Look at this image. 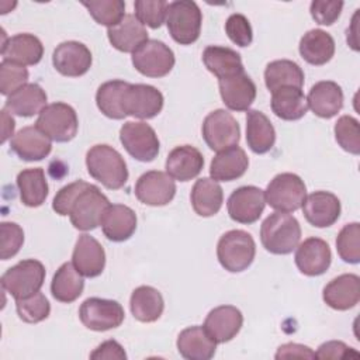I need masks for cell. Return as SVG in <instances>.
I'll return each instance as SVG.
<instances>
[{
  "label": "cell",
  "instance_id": "cell-33",
  "mask_svg": "<svg viewBox=\"0 0 360 360\" xmlns=\"http://www.w3.org/2000/svg\"><path fill=\"white\" fill-rule=\"evenodd\" d=\"M246 142L253 153H267L276 142V131L266 114L259 110L246 112Z\"/></svg>",
  "mask_w": 360,
  "mask_h": 360
},
{
  "label": "cell",
  "instance_id": "cell-25",
  "mask_svg": "<svg viewBox=\"0 0 360 360\" xmlns=\"http://www.w3.org/2000/svg\"><path fill=\"white\" fill-rule=\"evenodd\" d=\"M204 167L202 153L191 145H180L172 149L166 158V173L179 181L195 179Z\"/></svg>",
  "mask_w": 360,
  "mask_h": 360
},
{
  "label": "cell",
  "instance_id": "cell-4",
  "mask_svg": "<svg viewBox=\"0 0 360 360\" xmlns=\"http://www.w3.org/2000/svg\"><path fill=\"white\" fill-rule=\"evenodd\" d=\"M165 22L177 44L191 45L200 37L202 13L195 1L176 0L169 3Z\"/></svg>",
  "mask_w": 360,
  "mask_h": 360
},
{
  "label": "cell",
  "instance_id": "cell-10",
  "mask_svg": "<svg viewBox=\"0 0 360 360\" xmlns=\"http://www.w3.org/2000/svg\"><path fill=\"white\" fill-rule=\"evenodd\" d=\"M108 198L94 184H89L73 201L69 212L72 225L79 231H93L100 225Z\"/></svg>",
  "mask_w": 360,
  "mask_h": 360
},
{
  "label": "cell",
  "instance_id": "cell-24",
  "mask_svg": "<svg viewBox=\"0 0 360 360\" xmlns=\"http://www.w3.org/2000/svg\"><path fill=\"white\" fill-rule=\"evenodd\" d=\"M104 236L111 242L128 240L136 231V214L124 204H110L100 221Z\"/></svg>",
  "mask_w": 360,
  "mask_h": 360
},
{
  "label": "cell",
  "instance_id": "cell-13",
  "mask_svg": "<svg viewBox=\"0 0 360 360\" xmlns=\"http://www.w3.org/2000/svg\"><path fill=\"white\" fill-rule=\"evenodd\" d=\"M163 94L150 84L128 83L122 94V111L139 120L156 117L163 108Z\"/></svg>",
  "mask_w": 360,
  "mask_h": 360
},
{
  "label": "cell",
  "instance_id": "cell-43",
  "mask_svg": "<svg viewBox=\"0 0 360 360\" xmlns=\"http://www.w3.org/2000/svg\"><path fill=\"white\" fill-rule=\"evenodd\" d=\"M336 250L345 263L357 264L360 262V224H346L336 238Z\"/></svg>",
  "mask_w": 360,
  "mask_h": 360
},
{
  "label": "cell",
  "instance_id": "cell-29",
  "mask_svg": "<svg viewBox=\"0 0 360 360\" xmlns=\"http://www.w3.org/2000/svg\"><path fill=\"white\" fill-rule=\"evenodd\" d=\"M249 166L246 152L235 145L218 152L210 165V176L215 181H232L242 177Z\"/></svg>",
  "mask_w": 360,
  "mask_h": 360
},
{
  "label": "cell",
  "instance_id": "cell-1",
  "mask_svg": "<svg viewBox=\"0 0 360 360\" xmlns=\"http://www.w3.org/2000/svg\"><path fill=\"white\" fill-rule=\"evenodd\" d=\"M86 167L89 174L105 188L118 190L128 180V169L121 153L110 145L98 143L86 153Z\"/></svg>",
  "mask_w": 360,
  "mask_h": 360
},
{
  "label": "cell",
  "instance_id": "cell-14",
  "mask_svg": "<svg viewBox=\"0 0 360 360\" xmlns=\"http://www.w3.org/2000/svg\"><path fill=\"white\" fill-rule=\"evenodd\" d=\"M135 195L145 205L163 207L176 195L174 179L166 172L149 170L136 180Z\"/></svg>",
  "mask_w": 360,
  "mask_h": 360
},
{
  "label": "cell",
  "instance_id": "cell-9",
  "mask_svg": "<svg viewBox=\"0 0 360 360\" xmlns=\"http://www.w3.org/2000/svg\"><path fill=\"white\" fill-rule=\"evenodd\" d=\"M82 323L94 332H105L118 328L125 318L122 305L118 301L90 297L79 308Z\"/></svg>",
  "mask_w": 360,
  "mask_h": 360
},
{
  "label": "cell",
  "instance_id": "cell-39",
  "mask_svg": "<svg viewBox=\"0 0 360 360\" xmlns=\"http://www.w3.org/2000/svg\"><path fill=\"white\" fill-rule=\"evenodd\" d=\"M84 288L83 276L76 270L73 263H63L56 273L53 274L51 283V292L52 297L65 304H70L76 301Z\"/></svg>",
  "mask_w": 360,
  "mask_h": 360
},
{
  "label": "cell",
  "instance_id": "cell-21",
  "mask_svg": "<svg viewBox=\"0 0 360 360\" xmlns=\"http://www.w3.org/2000/svg\"><path fill=\"white\" fill-rule=\"evenodd\" d=\"M243 325L242 312L233 305H219L208 312L204 321V329L217 343L232 340Z\"/></svg>",
  "mask_w": 360,
  "mask_h": 360
},
{
  "label": "cell",
  "instance_id": "cell-34",
  "mask_svg": "<svg viewBox=\"0 0 360 360\" xmlns=\"http://www.w3.org/2000/svg\"><path fill=\"white\" fill-rule=\"evenodd\" d=\"M190 201L197 215L208 218L219 212L224 202V191L218 181L210 177L198 179L190 193Z\"/></svg>",
  "mask_w": 360,
  "mask_h": 360
},
{
  "label": "cell",
  "instance_id": "cell-49",
  "mask_svg": "<svg viewBox=\"0 0 360 360\" xmlns=\"http://www.w3.org/2000/svg\"><path fill=\"white\" fill-rule=\"evenodd\" d=\"M225 32L228 38L238 46H249L253 41V31L249 20L239 13H233L225 22Z\"/></svg>",
  "mask_w": 360,
  "mask_h": 360
},
{
  "label": "cell",
  "instance_id": "cell-18",
  "mask_svg": "<svg viewBox=\"0 0 360 360\" xmlns=\"http://www.w3.org/2000/svg\"><path fill=\"white\" fill-rule=\"evenodd\" d=\"M302 214L315 228H328L340 217V200L330 191H314L302 202Z\"/></svg>",
  "mask_w": 360,
  "mask_h": 360
},
{
  "label": "cell",
  "instance_id": "cell-30",
  "mask_svg": "<svg viewBox=\"0 0 360 360\" xmlns=\"http://www.w3.org/2000/svg\"><path fill=\"white\" fill-rule=\"evenodd\" d=\"M46 100L48 96L39 84L27 83L7 97L4 110L10 114L28 118L39 114L46 107Z\"/></svg>",
  "mask_w": 360,
  "mask_h": 360
},
{
  "label": "cell",
  "instance_id": "cell-16",
  "mask_svg": "<svg viewBox=\"0 0 360 360\" xmlns=\"http://www.w3.org/2000/svg\"><path fill=\"white\" fill-rule=\"evenodd\" d=\"M93 62L90 49L79 41H65L60 42L53 53L52 63L53 68L68 77H79L89 72Z\"/></svg>",
  "mask_w": 360,
  "mask_h": 360
},
{
  "label": "cell",
  "instance_id": "cell-55",
  "mask_svg": "<svg viewBox=\"0 0 360 360\" xmlns=\"http://www.w3.org/2000/svg\"><path fill=\"white\" fill-rule=\"evenodd\" d=\"M1 118H3V127H1V131H3V135H1V143H4L13 134H14V127H15V122L13 120V117L8 114L7 110H1Z\"/></svg>",
  "mask_w": 360,
  "mask_h": 360
},
{
  "label": "cell",
  "instance_id": "cell-8",
  "mask_svg": "<svg viewBox=\"0 0 360 360\" xmlns=\"http://www.w3.org/2000/svg\"><path fill=\"white\" fill-rule=\"evenodd\" d=\"M134 68L146 77H163L176 63L173 51L162 41L148 39L141 44L131 56Z\"/></svg>",
  "mask_w": 360,
  "mask_h": 360
},
{
  "label": "cell",
  "instance_id": "cell-46",
  "mask_svg": "<svg viewBox=\"0 0 360 360\" xmlns=\"http://www.w3.org/2000/svg\"><path fill=\"white\" fill-rule=\"evenodd\" d=\"M169 3L165 0H136L134 3L135 17L142 25L149 28H160L166 21Z\"/></svg>",
  "mask_w": 360,
  "mask_h": 360
},
{
  "label": "cell",
  "instance_id": "cell-22",
  "mask_svg": "<svg viewBox=\"0 0 360 360\" xmlns=\"http://www.w3.org/2000/svg\"><path fill=\"white\" fill-rule=\"evenodd\" d=\"M322 298L328 307L336 311L356 307L360 300V277L353 273L335 277L323 287Z\"/></svg>",
  "mask_w": 360,
  "mask_h": 360
},
{
  "label": "cell",
  "instance_id": "cell-40",
  "mask_svg": "<svg viewBox=\"0 0 360 360\" xmlns=\"http://www.w3.org/2000/svg\"><path fill=\"white\" fill-rule=\"evenodd\" d=\"M264 83L270 91H274L281 87L302 89L304 70L294 60L277 59L266 66Z\"/></svg>",
  "mask_w": 360,
  "mask_h": 360
},
{
  "label": "cell",
  "instance_id": "cell-50",
  "mask_svg": "<svg viewBox=\"0 0 360 360\" xmlns=\"http://www.w3.org/2000/svg\"><path fill=\"white\" fill-rule=\"evenodd\" d=\"M90 183L84 181V180H76L73 183H69L68 186L62 187L56 195L53 197L52 201V210L60 215V217H66L70 212V207L75 201V198L89 186Z\"/></svg>",
  "mask_w": 360,
  "mask_h": 360
},
{
  "label": "cell",
  "instance_id": "cell-42",
  "mask_svg": "<svg viewBox=\"0 0 360 360\" xmlns=\"http://www.w3.org/2000/svg\"><path fill=\"white\" fill-rule=\"evenodd\" d=\"M93 17V20L100 24L111 28L117 25L125 17V3L121 0H94V1H82Z\"/></svg>",
  "mask_w": 360,
  "mask_h": 360
},
{
  "label": "cell",
  "instance_id": "cell-47",
  "mask_svg": "<svg viewBox=\"0 0 360 360\" xmlns=\"http://www.w3.org/2000/svg\"><path fill=\"white\" fill-rule=\"evenodd\" d=\"M28 82V70L25 66L14 62L1 60L0 63V91L3 96H10Z\"/></svg>",
  "mask_w": 360,
  "mask_h": 360
},
{
  "label": "cell",
  "instance_id": "cell-23",
  "mask_svg": "<svg viewBox=\"0 0 360 360\" xmlns=\"http://www.w3.org/2000/svg\"><path fill=\"white\" fill-rule=\"evenodd\" d=\"M3 60L14 62L21 66H34L41 62L44 56V45L38 37L22 32L4 38L1 44Z\"/></svg>",
  "mask_w": 360,
  "mask_h": 360
},
{
  "label": "cell",
  "instance_id": "cell-36",
  "mask_svg": "<svg viewBox=\"0 0 360 360\" xmlns=\"http://www.w3.org/2000/svg\"><path fill=\"white\" fill-rule=\"evenodd\" d=\"M271 111L284 121H297L308 111L307 97L301 89L281 87L271 91Z\"/></svg>",
  "mask_w": 360,
  "mask_h": 360
},
{
  "label": "cell",
  "instance_id": "cell-37",
  "mask_svg": "<svg viewBox=\"0 0 360 360\" xmlns=\"http://www.w3.org/2000/svg\"><path fill=\"white\" fill-rule=\"evenodd\" d=\"M202 62L218 80L245 70L240 55L228 46H207L202 52Z\"/></svg>",
  "mask_w": 360,
  "mask_h": 360
},
{
  "label": "cell",
  "instance_id": "cell-27",
  "mask_svg": "<svg viewBox=\"0 0 360 360\" xmlns=\"http://www.w3.org/2000/svg\"><path fill=\"white\" fill-rule=\"evenodd\" d=\"M10 148L21 160L37 162L51 153L52 142L37 127H24L13 135Z\"/></svg>",
  "mask_w": 360,
  "mask_h": 360
},
{
  "label": "cell",
  "instance_id": "cell-48",
  "mask_svg": "<svg viewBox=\"0 0 360 360\" xmlns=\"http://www.w3.org/2000/svg\"><path fill=\"white\" fill-rule=\"evenodd\" d=\"M0 257L1 260H7L20 252L24 243V231L18 224L4 221L0 224Z\"/></svg>",
  "mask_w": 360,
  "mask_h": 360
},
{
  "label": "cell",
  "instance_id": "cell-6",
  "mask_svg": "<svg viewBox=\"0 0 360 360\" xmlns=\"http://www.w3.org/2000/svg\"><path fill=\"white\" fill-rule=\"evenodd\" d=\"M266 204L280 212H294L302 207L307 197L304 180L295 173H280L273 177L264 190Z\"/></svg>",
  "mask_w": 360,
  "mask_h": 360
},
{
  "label": "cell",
  "instance_id": "cell-56",
  "mask_svg": "<svg viewBox=\"0 0 360 360\" xmlns=\"http://www.w3.org/2000/svg\"><path fill=\"white\" fill-rule=\"evenodd\" d=\"M357 17H359V10H356L353 18H352V25L350 28H347V44L354 49L359 51V41H357Z\"/></svg>",
  "mask_w": 360,
  "mask_h": 360
},
{
  "label": "cell",
  "instance_id": "cell-12",
  "mask_svg": "<svg viewBox=\"0 0 360 360\" xmlns=\"http://www.w3.org/2000/svg\"><path fill=\"white\" fill-rule=\"evenodd\" d=\"M120 141L125 150L139 162H152L160 148L155 129L143 121H128L120 129Z\"/></svg>",
  "mask_w": 360,
  "mask_h": 360
},
{
  "label": "cell",
  "instance_id": "cell-44",
  "mask_svg": "<svg viewBox=\"0 0 360 360\" xmlns=\"http://www.w3.org/2000/svg\"><path fill=\"white\" fill-rule=\"evenodd\" d=\"M15 311L21 321L27 323H38L49 316L51 304L48 298L38 291L30 297L15 300Z\"/></svg>",
  "mask_w": 360,
  "mask_h": 360
},
{
  "label": "cell",
  "instance_id": "cell-35",
  "mask_svg": "<svg viewBox=\"0 0 360 360\" xmlns=\"http://www.w3.org/2000/svg\"><path fill=\"white\" fill-rule=\"evenodd\" d=\"M129 309L136 321L150 323L162 316L165 301L159 290L155 287L139 285L131 294Z\"/></svg>",
  "mask_w": 360,
  "mask_h": 360
},
{
  "label": "cell",
  "instance_id": "cell-11",
  "mask_svg": "<svg viewBox=\"0 0 360 360\" xmlns=\"http://www.w3.org/2000/svg\"><path fill=\"white\" fill-rule=\"evenodd\" d=\"M201 134L207 146L215 152L235 146L240 139V128L238 121L231 112L222 108L211 111L204 118Z\"/></svg>",
  "mask_w": 360,
  "mask_h": 360
},
{
  "label": "cell",
  "instance_id": "cell-51",
  "mask_svg": "<svg viewBox=\"0 0 360 360\" xmlns=\"http://www.w3.org/2000/svg\"><path fill=\"white\" fill-rule=\"evenodd\" d=\"M343 1H329V0H314L309 6L312 18L321 25H332L342 13Z\"/></svg>",
  "mask_w": 360,
  "mask_h": 360
},
{
  "label": "cell",
  "instance_id": "cell-45",
  "mask_svg": "<svg viewBox=\"0 0 360 360\" xmlns=\"http://www.w3.org/2000/svg\"><path fill=\"white\" fill-rule=\"evenodd\" d=\"M335 139L338 145L352 153L359 155L360 153V129H359V121L352 115H342L333 128Z\"/></svg>",
  "mask_w": 360,
  "mask_h": 360
},
{
  "label": "cell",
  "instance_id": "cell-15",
  "mask_svg": "<svg viewBox=\"0 0 360 360\" xmlns=\"http://www.w3.org/2000/svg\"><path fill=\"white\" fill-rule=\"evenodd\" d=\"M266 207L264 191L256 186H242L232 191L228 198L226 210L232 221L239 224L256 222Z\"/></svg>",
  "mask_w": 360,
  "mask_h": 360
},
{
  "label": "cell",
  "instance_id": "cell-17",
  "mask_svg": "<svg viewBox=\"0 0 360 360\" xmlns=\"http://www.w3.org/2000/svg\"><path fill=\"white\" fill-rule=\"evenodd\" d=\"M298 270L308 277L323 274L332 262V252L329 245L321 239L311 236L298 243L294 256Z\"/></svg>",
  "mask_w": 360,
  "mask_h": 360
},
{
  "label": "cell",
  "instance_id": "cell-52",
  "mask_svg": "<svg viewBox=\"0 0 360 360\" xmlns=\"http://www.w3.org/2000/svg\"><path fill=\"white\" fill-rule=\"evenodd\" d=\"M315 356L318 359H345V357H350L354 356L357 357L359 353L356 350H353V347L347 346L346 343L340 342V340H329L322 343L318 350L315 352Z\"/></svg>",
  "mask_w": 360,
  "mask_h": 360
},
{
  "label": "cell",
  "instance_id": "cell-32",
  "mask_svg": "<svg viewBox=\"0 0 360 360\" xmlns=\"http://www.w3.org/2000/svg\"><path fill=\"white\" fill-rule=\"evenodd\" d=\"M298 51L307 63L322 66L328 63L335 55V39L329 32L323 30H309L302 35Z\"/></svg>",
  "mask_w": 360,
  "mask_h": 360
},
{
  "label": "cell",
  "instance_id": "cell-31",
  "mask_svg": "<svg viewBox=\"0 0 360 360\" xmlns=\"http://www.w3.org/2000/svg\"><path fill=\"white\" fill-rule=\"evenodd\" d=\"M107 37L117 51L132 53L141 44L148 41V31L135 14H125L117 25L107 28Z\"/></svg>",
  "mask_w": 360,
  "mask_h": 360
},
{
  "label": "cell",
  "instance_id": "cell-38",
  "mask_svg": "<svg viewBox=\"0 0 360 360\" xmlns=\"http://www.w3.org/2000/svg\"><path fill=\"white\" fill-rule=\"evenodd\" d=\"M17 187L21 202L31 208L42 205L49 193L45 172L41 167L24 169L20 172L17 174Z\"/></svg>",
  "mask_w": 360,
  "mask_h": 360
},
{
  "label": "cell",
  "instance_id": "cell-53",
  "mask_svg": "<svg viewBox=\"0 0 360 360\" xmlns=\"http://www.w3.org/2000/svg\"><path fill=\"white\" fill-rule=\"evenodd\" d=\"M90 359L93 360H111V359H117V360H125L127 359V353L124 350V347L114 339L105 340L101 345H98L91 353H90Z\"/></svg>",
  "mask_w": 360,
  "mask_h": 360
},
{
  "label": "cell",
  "instance_id": "cell-28",
  "mask_svg": "<svg viewBox=\"0 0 360 360\" xmlns=\"http://www.w3.org/2000/svg\"><path fill=\"white\" fill-rule=\"evenodd\" d=\"M177 352L187 360H210L217 350V342L207 333L204 326H188L177 336Z\"/></svg>",
  "mask_w": 360,
  "mask_h": 360
},
{
  "label": "cell",
  "instance_id": "cell-20",
  "mask_svg": "<svg viewBox=\"0 0 360 360\" xmlns=\"http://www.w3.org/2000/svg\"><path fill=\"white\" fill-rule=\"evenodd\" d=\"M72 263L83 277H97L105 267L104 248L96 238L89 233H82L76 240Z\"/></svg>",
  "mask_w": 360,
  "mask_h": 360
},
{
  "label": "cell",
  "instance_id": "cell-54",
  "mask_svg": "<svg viewBox=\"0 0 360 360\" xmlns=\"http://www.w3.org/2000/svg\"><path fill=\"white\" fill-rule=\"evenodd\" d=\"M274 357L280 360V359H315L316 356H315V352L305 345L285 343L277 349V353Z\"/></svg>",
  "mask_w": 360,
  "mask_h": 360
},
{
  "label": "cell",
  "instance_id": "cell-7",
  "mask_svg": "<svg viewBox=\"0 0 360 360\" xmlns=\"http://www.w3.org/2000/svg\"><path fill=\"white\" fill-rule=\"evenodd\" d=\"M35 127L44 132L51 141L69 142L79 129V120L75 108L66 103L48 104L35 121Z\"/></svg>",
  "mask_w": 360,
  "mask_h": 360
},
{
  "label": "cell",
  "instance_id": "cell-26",
  "mask_svg": "<svg viewBox=\"0 0 360 360\" xmlns=\"http://www.w3.org/2000/svg\"><path fill=\"white\" fill-rule=\"evenodd\" d=\"M307 104L319 118H332L343 107L342 87L332 80L318 82L311 87L307 96Z\"/></svg>",
  "mask_w": 360,
  "mask_h": 360
},
{
  "label": "cell",
  "instance_id": "cell-5",
  "mask_svg": "<svg viewBox=\"0 0 360 360\" xmlns=\"http://www.w3.org/2000/svg\"><path fill=\"white\" fill-rule=\"evenodd\" d=\"M45 266L37 259H25L7 269L1 276V287L14 300L38 292L45 281Z\"/></svg>",
  "mask_w": 360,
  "mask_h": 360
},
{
  "label": "cell",
  "instance_id": "cell-41",
  "mask_svg": "<svg viewBox=\"0 0 360 360\" xmlns=\"http://www.w3.org/2000/svg\"><path fill=\"white\" fill-rule=\"evenodd\" d=\"M128 82L110 80L103 83L96 93L97 108L111 120H124L127 115L122 111V94Z\"/></svg>",
  "mask_w": 360,
  "mask_h": 360
},
{
  "label": "cell",
  "instance_id": "cell-19",
  "mask_svg": "<svg viewBox=\"0 0 360 360\" xmlns=\"http://www.w3.org/2000/svg\"><path fill=\"white\" fill-rule=\"evenodd\" d=\"M224 104L232 111H248L256 98V84L243 70L218 80Z\"/></svg>",
  "mask_w": 360,
  "mask_h": 360
},
{
  "label": "cell",
  "instance_id": "cell-3",
  "mask_svg": "<svg viewBox=\"0 0 360 360\" xmlns=\"http://www.w3.org/2000/svg\"><path fill=\"white\" fill-rule=\"evenodd\" d=\"M256 243L250 233L242 229L225 232L217 245V257L219 264L229 273L246 270L255 260Z\"/></svg>",
  "mask_w": 360,
  "mask_h": 360
},
{
  "label": "cell",
  "instance_id": "cell-2",
  "mask_svg": "<svg viewBox=\"0 0 360 360\" xmlns=\"http://www.w3.org/2000/svg\"><path fill=\"white\" fill-rule=\"evenodd\" d=\"M263 248L273 255L291 253L301 240V226L295 217L276 211L270 214L260 226Z\"/></svg>",
  "mask_w": 360,
  "mask_h": 360
}]
</instances>
